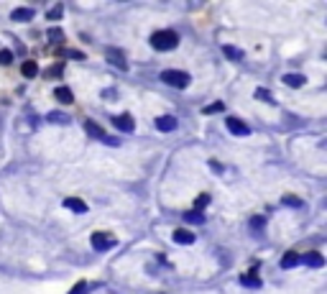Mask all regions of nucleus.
<instances>
[{
    "mask_svg": "<svg viewBox=\"0 0 327 294\" xmlns=\"http://www.w3.org/2000/svg\"><path fill=\"white\" fill-rule=\"evenodd\" d=\"M253 95H256V100H261V102H266V105H276V97H274L271 90H266V87H258Z\"/></svg>",
    "mask_w": 327,
    "mask_h": 294,
    "instance_id": "nucleus-23",
    "label": "nucleus"
},
{
    "mask_svg": "<svg viewBox=\"0 0 327 294\" xmlns=\"http://www.w3.org/2000/svg\"><path fill=\"white\" fill-rule=\"evenodd\" d=\"M279 266H281L284 271H289V269H296V266H299V253H296V251H286V253L281 256Z\"/></svg>",
    "mask_w": 327,
    "mask_h": 294,
    "instance_id": "nucleus-15",
    "label": "nucleus"
},
{
    "mask_svg": "<svg viewBox=\"0 0 327 294\" xmlns=\"http://www.w3.org/2000/svg\"><path fill=\"white\" fill-rule=\"evenodd\" d=\"M281 82H284L286 87H291V90H299V87L307 85V77H304V74H296V72H286V74L281 77Z\"/></svg>",
    "mask_w": 327,
    "mask_h": 294,
    "instance_id": "nucleus-13",
    "label": "nucleus"
},
{
    "mask_svg": "<svg viewBox=\"0 0 327 294\" xmlns=\"http://www.w3.org/2000/svg\"><path fill=\"white\" fill-rule=\"evenodd\" d=\"M64 16V6L59 3V6H54V8H49L46 11V21H59Z\"/></svg>",
    "mask_w": 327,
    "mask_h": 294,
    "instance_id": "nucleus-27",
    "label": "nucleus"
},
{
    "mask_svg": "<svg viewBox=\"0 0 327 294\" xmlns=\"http://www.w3.org/2000/svg\"><path fill=\"white\" fill-rule=\"evenodd\" d=\"M248 225H251V230H253V233H261V230H263V225H266V218H263V215H253V218L248 220Z\"/></svg>",
    "mask_w": 327,
    "mask_h": 294,
    "instance_id": "nucleus-26",
    "label": "nucleus"
},
{
    "mask_svg": "<svg viewBox=\"0 0 327 294\" xmlns=\"http://www.w3.org/2000/svg\"><path fill=\"white\" fill-rule=\"evenodd\" d=\"M161 82L169 85V87H174V90H187L189 82H192V77H189V72H184V69H164V72H161Z\"/></svg>",
    "mask_w": 327,
    "mask_h": 294,
    "instance_id": "nucleus-2",
    "label": "nucleus"
},
{
    "mask_svg": "<svg viewBox=\"0 0 327 294\" xmlns=\"http://www.w3.org/2000/svg\"><path fill=\"white\" fill-rule=\"evenodd\" d=\"M90 289H92V284H87V281H77V284L69 289V294H90Z\"/></svg>",
    "mask_w": 327,
    "mask_h": 294,
    "instance_id": "nucleus-31",
    "label": "nucleus"
},
{
    "mask_svg": "<svg viewBox=\"0 0 327 294\" xmlns=\"http://www.w3.org/2000/svg\"><path fill=\"white\" fill-rule=\"evenodd\" d=\"M36 18V11L34 8H13L11 11V21L13 23H29Z\"/></svg>",
    "mask_w": 327,
    "mask_h": 294,
    "instance_id": "nucleus-11",
    "label": "nucleus"
},
{
    "mask_svg": "<svg viewBox=\"0 0 327 294\" xmlns=\"http://www.w3.org/2000/svg\"><path fill=\"white\" fill-rule=\"evenodd\" d=\"M46 120H49V123H54V125H67V123H72V118H69L67 113H62V110H51V113H46Z\"/></svg>",
    "mask_w": 327,
    "mask_h": 294,
    "instance_id": "nucleus-18",
    "label": "nucleus"
},
{
    "mask_svg": "<svg viewBox=\"0 0 327 294\" xmlns=\"http://www.w3.org/2000/svg\"><path fill=\"white\" fill-rule=\"evenodd\" d=\"M240 284H243V286H248V289H261V286H263L261 276H258V274H251V271L240 276Z\"/></svg>",
    "mask_w": 327,
    "mask_h": 294,
    "instance_id": "nucleus-19",
    "label": "nucleus"
},
{
    "mask_svg": "<svg viewBox=\"0 0 327 294\" xmlns=\"http://www.w3.org/2000/svg\"><path fill=\"white\" fill-rule=\"evenodd\" d=\"M184 223H189V225H205V212L187 210V212H184Z\"/></svg>",
    "mask_w": 327,
    "mask_h": 294,
    "instance_id": "nucleus-21",
    "label": "nucleus"
},
{
    "mask_svg": "<svg viewBox=\"0 0 327 294\" xmlns=\"http://www.w3.org/2000/svg\"><path fill=\"white\" fill-rule=\"evenodd\" d=\"M102 141H105L107 146H118V143H120V141H118V138H113V136H105Z\"/></svg>",
    "mask_w": 327,
    "mask_h": 294,
    "instance_id": "nucleus-34",
    "label": "nucleus"
},
{
    "mask_svg": "<svg viewBox=\"0 0 327 294\" xmlns=\"http://www.w3.org/2000/svg\"><path fill=\"white\" fill-rule=\"evenodd\" d=\"M46 39H49L51 44H62V41H64V29H59V26L46 29Z\"/></svg>",
    "mask_w": 327,
    "mask_h": 294,
    "instance_id": "nucleus-22",
    "label": "nucleus"
},
{
    "mask_svg": "<svg viewBox=\"0 0 327 294\" xmlns=\"http://www.w3.org/2000/svg\"><path fill=\"white\" fill-rule=\"evenodd\" d=\"M62 205H64L69 212H79V215H85V212L90 210V205H87L85 200H79V197H64Z\"/></svg>",
    "mask_w": 327,
    "mask_h": 294,
    "instance_id": "nucleus-12",
    "label": "nucleus"
},
{
    "mask_svg": "<svg viewBox=\"0 0 327 294\" xmlns=\"http://www.w3.org/2000/svg\"><path fill=\"white\" fill-rule=\"evenodd\" d=\"M59 57H67V59H77V62H85V51H77V49H59Z\"/></svg>",
    "mask_w": 327,
    "mask_h": 294,
    "instance_id": "nucleus-25",
    "label": "nucleus"
},
{
    "mask_svg": "<svg viewBox=\"0 0 327 294\" xmlns=\"http://www.w3.org/2000/svg\"><path fill=\"white\" fill-rule=\"evenodd\" d=\"M281 205H286V207H294V210H299V207L304 205V200H302V197H296V195H284V197H281Z\"/></svg>",
    "mask_w": 327,
    "mask_h": 294,
    "instance_id": "nucleus-24",
    "label": "nucleus"
},
{
    "mask_svg": "<svg viewBox=\"0 0 327 294\" xmlns=\"http://www.w3.org/2000/svg\"><path fill=\"white\" fill-rule=\"evenodd\" d=\"M225 128H228L233 136H240V138H243V136H251V128H248L240 118H235V115H228V118H225Z\"/></svg>",
    "mask_w": 327,
    "mask_h": 294,
    "instance_id": "nucleus-4",
    "label": "nucleus"
},
{
    "mask_svg": "<svg viewBox=\"0 0 327 294\" xmlns=\"http://www.w3.org/2000/svg\"><path fill=\"white\" fill-rule=\"evenodd\" d=\"M223 54H225L230 62H243V57H246V51H243V49L230 46V44H223Z\"/></svg>",
    "mask_w": 327,
    "mask_h": 294,
    "instance_id": "nucleus-17",
    "label": "nucleus"
},
{
    "mask_svg": "<svg viewBox=\"0 0 327 294\" xmlns=\"http://www.w3.org/2000/svg\"><path fill=\"white\" fill-rule=\"evenodd\" d=\"M13 51L11 49H0V67H11L13 64Z\"/></svg>",
    "mask_w": 327,
    "mask_h": 294,
    "instance_id": "nucleus-29",
    "label": "nucleus"
},
{
    "mask_svg": "<svg viewBox=\"0 0 327 294\" xmlns=\"http://www.w3.org/2000/svg\"><path fill=\"white\" fill-rule=\"evenodd\" d=\"M54 97H57L62 105H74V92H72L69 87H64V85L54 87Z\"/></svg>",
    "mask_w": 327,
    "mask_h": 294,
    "instance_id": "nucleus-14",
    "label": "nucleus"
},
{
    "mask_svg": "<svg viewBox=\"0 0 327 294\" xmlns=\"http://www.w3.org/2000/svg\"><path fill=\"white\" fill-rule=\"evenodd\" d=\"M299 263H304L307 269H322L324 266V256L319 251H307L304 256H299Z\"/></svg>",
    "mask_w": 327,
    "mask_h": 294,
    "instance_id": "nucleus-8",
    "label": "nucleus"
},
{
    "mask_svg": "<svg viewBox=\"0 0 327 294\" xmlns=\"http://www.w3.org/2000/svg\"><path fill=\"white\" fill-rule=\"evenodd\" d=\"M172 240H174L177 246H192V243L197 240V235H195L189 228H177V230L172 233Z\"/></svg>",
    "mask_w": 327,
    "mask_h": 294,
    "instance_id": "nucleus-10",
    "label": "nucleus"
},
{
    "mask_svg": "<svg viewBox=\"0 0 327 294\" xmlns=\"http://www.w3.org/2000/svg\"><path fill=\"white\" fill-rule=\"evenodd\" d=\"M223 110H225V102H220V100L212 102V105H207V108H202L205 115H217V113H223Z\"/></svg>",
    "mask_w": 327,
    "mask_h": 294,
    "instance_id": "nucleus-30",
    "label": "nucleus"
},
{
    "mask_svg": "<svg viewBox=\"0 0 327 294\" xmlns=\"http://www.w3.org/2000/svg\"><path fill=\"white\" fill-rule=\"evenodd\" d=\"M102 97H105V100H115V97H118V90H115V87H107V90H102Z\"/></svg>",
    "mask_w": 327,
    "mask_h": 294,
    "instance_id": "nucleus-33",
    "label": "nucleus"
},
{
    "mask_svg": "<svg viewBox=\"0 0 327 294\" xmlns=\"http://www.w3.org/2000/svg\"><path fill=\"white\" fill-rule=\"evenodd\" d=\"M210 200H212V197H210L207 192H205V195H200V197L195 200V207H192V210H197V212H205V207L210 205Z\"/></svg>",
    "mask_w": 327,
    "mask_h": 294,
    "instance_id": "nucleus-28",
    "label": "nucleus"
},
{
    "mask_svg": "<svg viewBox=\"0 0 327 294\" xmlns=\"http://www.w3.org/2000/svg\"><path fill=\"white\" fill-rule=\"evenodd\" d=\"M64 69H67V64H64V62H54L49 69H44V77H49V79L62 77V74H64Z\"/></svg>",
    "mask_w": 327,
    "mask_h": 294,
    "instance_id": "nucleus-20",
    "label": "nucleus"
},
{
    "mask_svg": "<svg viewBox=\"0 0 327 294\" xmlns=\"http://www.w3.org/2000/svg\"><path fill=\"white\" fill-rule=\"evenodd\" d=\"M82 128H85V133L90 136V138H95V141H102L107 133H105V128L100 125V123H95L92 118H85L82 120Z\"/></svg>",
    "mask_w": 327,
    "mask_h": 294,
    "instance_id": "nucleus-7",
    "label": "nucleus"
},
{
    "mask_svg": "<svg viewBox=\"0 0 327 294\" xmlns=\"http://www.w3.org/2000/svg\"><path fill=\"white\" fill-rule=\"evenodd\" d=\"M153 123H156V130H161V133H172L179 128V120L174 115H158Z\"/></svg>",
    "mask_w": 327,
    "mask_h": 294,
    "instance_id": "nucleus-9",
    "label": "nucleus"
},
{
    "mask_svg": "<svg viewBox=\"0 0 327 294\" xmlns=\"http://www.w3.org/2000/svg\"><path fill=\"white\" fill-rule=\"evenodd\" d=\"M148 44H151L153 51H174L179 46V34L172 31V29H161V31H153L151 34Z\"/></svg>",
    "mask_w": 327,
    "mask_h": 294,
    "instance_id": "nucleus-1",
    "label": "nucleus"
},
{
    "mask_svg": "<svg viewBox=\"0 0 327 294\" xmlns=\"http://www.w3.org/2000/svg\"><path fill=\"white\" fill-rule=\"evenodd\" d=\"M113 125L123 133H133L135 130V120L130 113H120V115H113Z\"/></svg>",
    "mask_w": 327,
    "mask_h": 294,
    "instance_id": "nucleus-6",
    "label": "nucleus"
},
{
    "mask_svg": "<svg viewBox=\"0 0 327 294\" xmlns=\"http://www.w3.org/2000/svg\"><path fill=\"white\" fill-rule=\"evenodd\" d=\"M105 57H107V62L115 67V69H128V62H125V54L120 51V49H115V46H107L105 49Z\"/></svg>",
    "mask_w": 327,
    "mask_h": 294,
    "instance_id": "nucleus-5",
    "label": "nucleus"
},
{
    "mask_svg": "<svg viewBox=\"0 0 327 294\" xmlns=\"http://www.w3.org/2000/svg\"><path fill=\"white\" fill-rule=\"evenodd\" d=\"M39 64L34 62V59H26V62H21V74L26 77V79H34V77H39Z\"/></svg>",
    "mask_w": 327,
    "mask_h": 294,
    "instance_id": "nucleus-16",
    "label": "nucleus"
},
{
    "mask_svg": "<svg viewBox=\"0 0 327 294\" xmlns=\"http://www.w3.org/2000/svg\"><path fill=\"white\" fill-rule=\"evenodd\" d=\"M90 243H92V248H95L97 253H107V251H113V248L118 246V238H115V235H110V233L97 230V233H92V235H90Z\"/></svg>",
    "mask_w": 327,
    "mask_h": 294,
    "instance_id": "nucleus-3",
    "label": "nucleus"
},
{
    "mask_svg": "<svg viewBox=\"0 0 327 294\" xmlns=\"http://www.w3.org/2000/svg\"><path fill=\"white\" fill-rule=\"evenodd\" d=\"M207 164H210V169H212V172H215V174H225V167H223V164H220V162H217V159H210V162H207Z\"/></svg>",
    "mask_w": 327,
    "mask_h": 294,
    "instance_id": "nucleus-32",
    "label": "nucleus"
}]
</instances>
